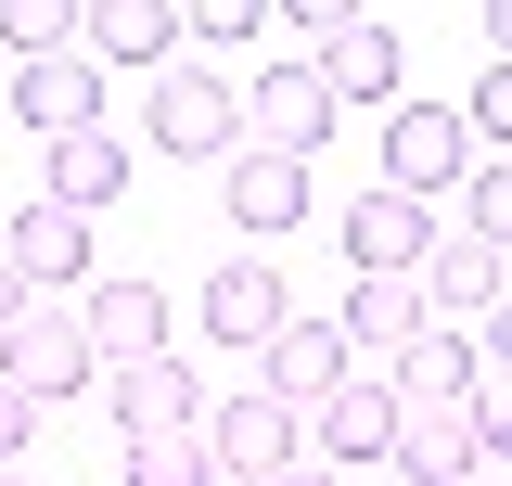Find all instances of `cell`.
<instances>
[{
	"mask_svg": "<svg viewBox=\"0 0 512 486\" xmlns=\"http://www.w3.org/2000/svg\"><path fill=\"white\" fill-rule=\"evenodd\" d=\"M269 486H333V474H320V461H282V474H269Z\"/></svg>",
	"mask_w": 512,
	"mask_h": 486,
	"instance_id": "32",
	"label": "cell"
},
{
	"mask_svg": "<svg viewBox=\"0 0 512 486\" xmlns=\"http://www.w3.org/2000/svg\"><path fill=\"white\" fill-rule=\"evenodd\" d=\"M0 371H13V384L52 410V397H90V384H103V346H90V320H77L64 295H39L13 333H0Z\"/></svg>",
	"mask_w": 512,
	"mask_h": 486,
	"instance_id": "1",
	"label": "cell"
},
{
	"mask_svg": "<svg viewBox=\"0 0 512 486\" xmlns=\"http://www.w3.org/2000/svg\"><path fill=\"white\" fill-rule=\"evenodd\" d=\"M0 39H13L26 64H52L64 39H77V13H64V0H0Z\"/></svg>",
	"mask_w": 512,
	"mask_h": 486,
	"instance_id": "23",
	"label": "cell"
},
{
	"mask_svg": "<svg viewBox=\"0 0 512 486\" xmlns=\"http://www.w3.org/2000/svg\"><path fill=\"white\" fill-rule=\"evenodd\" d=\"M448 180H461V116H448V103H397V116H384V192L436 205Z\"/></svg>",
	"mask_w": 512,
	"mask_h": 486,
	"instance_id": "9",
	"label": "cell"
},
{
	"mask_svg": "<svg viewBox=\"0 0 512 486\" xmlns=\"http://www.w3.org/2000/svg\"><path fill=\"white\" fill-rule=\"evenodd\" d=\"M282 320H295V295H282V269H269V256H231V269L205 282V333H218V346H256V359H269V333H282Z\"/></svg>",
	"mask_w": 512,
	"mask_h": 486,
	"instance_id": "13",
	"label": "cell"
},
{
	"mask_svg": "<svg viewBox=\"0 0 512 486\" xmlns=\"http://www.w3.org/2000/svg\"><path fill=\"white\" fill-rule=\"evenodd\" d=\"M256 384H269L282 410H320V397H346V384H359V346H346V320H282V333H269V359H256Z\"/></svg>",
	"mask_w": 512,
	"mask_h": 486,
	"instance_id": "4",
	"label": "cell"
},
{
	"mask_svg": "<svg viewBox=\"0 0 512 486\" xmlns=\"http://www.w3.org/2000/svg\"><path fill=\"white\" fill-rule=\"evenodd\" d=\"M116 192H128V141H116V128L52 141V205H77V218H90V205H116Z\"/></svg>",
	"mask_w": 512,
	"mask_h": 486,
	"instance_id": "20",
	"label": "cell"
},
{
	"mask_svg": "<svg viewBox=\"0 0 512 486\" xmlns=\"http://www.w3.org/2000/svg\"><path fill=\"white\" fill-rule=\"evenodd\" d=\"M13 116L39 128V154H52V141H90V128H103V64H90V52L13 64Z\"/></svg>",
	"mask_w": 512,
	"mask_h": 486,
	"instance_id": "7",
	"label": "cell"
},
{
	"mask_svg": "<svg viewBox=\"0 0 512 486\" xmlns=\"http://www.w3.org/2000/svg\"><path fill=\"white\" fill-rule=\"evenodd\" d=\"M474 333H461V320H436V333H423V346H397V371H384V384H397V410H474Z\"/></svg>",
	"mask_w": 512,
	"mask_h": 486,
	"instance_id": "14",
	"label": "cell"
},
{
	"mask_svg": "<svg viewBox=\"0 0 512 486\" xmlns=\"http://www.w3.org/2000/svg\"><path fill=\"white\" fill-rule=\"evenodd\" d=\"M154 154H244V103H231V77H205V64H154Z\"/></svg>",
	"mask_w": 512,
	"mask_h": 486,
	"instance_id": "3",
	"label": "cell"
},
{
	"mask_svg": "<svg viewBox=\"0 0 512 486\" xmlns=\"http://www.w3.org/2000/svg\"><path fill=\"white\" fill-rule=\"evenodd\" d=\"M461 231H474V243H512V167H474V192H461Z\"/></svg>",
	"mask_w": 512,
	"mask_h": 486,
	"instance_id": "24",
	"label": "cell"
},
{
	"mask_svg": "<svg viewBox=\"0 0 512 486\" xmlns=\"http://www.w3.org/2000/svg\"><path fill=\"white\" fill-rule=\"evenodd\" d=\"M461 128H487V141H512V64H487V77H474V103H461Z\"/></svg>",
	"mask_w": 512,
	"mask_h": 486,
	"instance_id": "25",
	"label": "cell"
},
{
	"mask_svg": "<svg viewBox=\"0 0 512 486\" xmlns=\"http://www.w3.org/2000/svg\"><path fill=\"white\" fill-rule=\"evenodd\" d=\"M205 461H218V474H244V486H269L282 461H308V410H282L269 384H244V397H218V410H205Z\"/></svg>",
	"mask_w": 512,
	"mask_h": 486,
	"instance_id": "2",
	"label": "cell"
},
{
	"mask_svg": "<svg viewBox=\"0 0 512 486\" xmlns=\"http://www.w3.org/2000/svg\"><path fill=\"white\" fill-rule=\"evenodd\" d=\"M474 486H487V474H474Z\"/></svg>",
	"mask_w": 512,
	"mask_h": 486,
	"instance_id": "34",
	"label": "cell"
},
{
	"mask_svg": "<svg viewBox=\"0 0 512 486\" xmlns=\"http://www.w3.org/2000/svg\"><path fill=\"white\" fill-rule=\"evenodd\" d=\"M423 333H436L423 282H359L346 295V346H423Z\"/></svg>",
	"mask_w": 512,
	"mask_h": 486,
	"instance_id": "21",
	"label": "cell"
},
{
	"mask_svg": "<svg viewBox=\"0 0 512 486\" xmlns=\"http://www.w3.org/2000/svg\"><path fill=\"white\" fill-rule=\"evenodd\" d=\"M128 486H218V461H205V435H141Z\"/></svg>",
	"mask_w": 512,
	"mask_h": 486,
	"instance_id": "22",
	"label": "cell"
},
{
	"mask_svg": "<svg viewBox=\"0 0 512 486\" xmlns=\"http://www.w3.org/2000/svg\"><path fill=\"white\" fill-rule=\"evenodd\" d=\"M320 141H333V90H320V64H269V77H256V154H295V167H308Z\"/></svg>",
	"mask_w": 512,
	"mask_h": 486,
	"instance_id": "12",
	"label": "cell"
},
{
	"mask_svg": "<svg viewBox=\"0 0 512 486\" xmlns=\"http://www.w3.org/2000/svg\"><path fill=\"white\" fill-rule=\"evenodd\" d=\"M397 474H410V486H474V474H487L474 410H397Z\"/></svg>",
	"mask_w": 512,
	"mask_h": 486,
	"instance_id": "16",
	"label": "cell"
},
{
	"mask_svg": "<svg viewBox=\"0 0 512 486\" xmlns=\"http://www.w3.org/2000/svg\"><path fill=\"white\" fill-rule=\"evenodd\" d=\"M308 461L320 474H346V461H397V384H346V397H320L308 410Z\"/></svg>",
	"mask_w": 512,
	"mask_h": 486,
	"instance_id": "8",
	"label": "cell"
},
{
	"mask_svg": "<svg viewBox=\"0 0 512 486\" xmlns=\"http://www.w3.org/2000/svg\"><path fill=\"white\" fill-rule=\"evenodd\" d=\"M0 486H26V474H0Z\"/></svg>",
	"mask_w": 512,
	"mask_h": 486,
	"instance_id": "33",
	"label": "cell"
},
{
	"mask_svg": "<svg viewBox=\"0 0 512 486\" xmlns=\"http://www.w3.org/2000/svg\"><path fill=\"white\" fill-rule=\"evenodd\" d=\"M474 435L512 448V371H474Z\"/></svg>",
	"mask_w": 512,
	"mask_h": 486,
	"instance_id": "28",
	"label": "cell"
},
{
	"mask_svg": "<svg viewBox=\"0 0 512 486\" xmlns=\"http://www.w3.org/2000/svg\"><path fill=\"white\" fill-rule=\"evenodd\" d=\"M180 39H256V0H192Z\"/></svg>",
	"mask_w": 512,
	"mask_h": 486,
	"instance_id": "27",
	"label": "cell"
},
{
	"mask_svg": "<svg viewBox=\"0 0 512 486\" xmlns=\"http://www.w3.org/2000/svg\"><path fill=\"white\" fill-rule=\"evenodd\" d=\"M167 39H180L167 0H90V13H77V52H90V64H141V77H154Z\"/></svg>",
	"mask_w": 512,
	"mask_h": 486,
	"instance_id": "18",
	"label": "cell"
},
{
	"mask_svg": "<svg viewBox=\"0 0 512 486\" xmlns=\"http://www.w3.org/2000/svg\"><path fill=\"white\" fill-rule=\"evenodd\" d=\"M320 90H333V103H397V26L346 13V39L320 52Z\"/></svg>",
	"mask_w": 512,
	"mask_h": 486,
	"instance_id": "19",
	"label": "cell"
},
{
	"mask_svg": "<svg viewBox=\"0 0 512 486\" xmlns=\"http://www.w3.org/2000/svg\"><path fill=\"white\" fill-rule=\"evenodd\" d=\"M487 39H500V64H512V0H487Z\"/></svg>",
	"mask_w": 512,
	"mask_h": 486,
	"instance_id": "31",
	"label": "cell"
},
{
	"mask_svg": "<svg viewBox=\"0 0 512 486\" xmlns=\"http://www.w3.org/2000/svg\"><path fill=\"white\" fill-rule=\"evenodd\" d=\"M26 307H39V295H26V269H13V256H0V333H13V320H26Z\"/></svg>",
	"mask_w": 512,
	"mask_h": 486,
	"instance_id": "30",
	"label": "cell"
},
{
	"mask_svg": "<svg viewBox=\"0 0 512 486\" xmlns=\"http://www.w3.org/2000/svg\"><path fill=\"white\" fill-rule=\"evenodd\" d=\"M103 397H116L128 448H141V435H205V384H192V359H141V371H103Z\"/></svg>",
	"mask_w": 512,
	"mask_h": 486,
	"instance_id": "11",
	"label": "cell"
},
{
	"mask_svg": "<svg viewBox=\"0 0 512 486\" xmlns=\"http://www.w3.org/2000/svg\"><path fill=\"white\" fill-rule=\"evenodd\" d=\"M423 256H436V218H423L410 192L372 180L346 205V269H359V282H423Z\"/></svg>",
	"mask_w": 512,
	"mask_h": 486,
	"instance_id": "5",
	"label": "cell"
},
{
	"mask_svg": "<svg viewBox=\"0 0 512 486\" xmlns=\"http://www.w3.org/2000/svg\"><path fill=\"white\" fill-rule=\"evenodd\" d=\"M77 320H90V346H103V371L180 359V346H167V295H154V282H90V295H77Z\"/></svg>",
	"mask_w": 512,
	"mask_h": 486,
	"instance_id": "10",
	"label": "cell"
},
{
	"mask_svg": "<svg viewBox=\"0 0 512 486\" xmlns=\"http://www.w3.org/2000/svg\"><path fill=\"white\" fill-rule=\"evenodd\" d=\"M474 359H487V371H512V295L487 307V320H474Z\"/></svg>",
	"mask_w": 512,
	"mask_h": 486,
	"instance_id": "29",
	"label": "cell"
},
{
	"mask_svg": "<svg viewBox=\"0 0 512 486\" xmlns=\"http://www.w3.org/2000/svg\"><path fill=\"white\" fill-rule=\"evenodd\" d=\"M13 448H39V397L0 371V474H13Z\"/></svg>",
	"mask_w": 512,
	"mask_h": 486,
	"instance_id": "26",
	"label": "cell"
},
{
	"mask_svg": "<svg viewBox=\"0 0 512 486\" xmlns=\"http://www.w3.org/2000/svg\"><path fill=\"white\" fill-rule=\"evenodd\" d=\"M500 295H512L500 243H461V231H436V256H423V307H436V320H487Z\"/></svg>",
	"mask_w": 512,
	"mask_h": 486,
	"instance_id": "17",
	"label": "cell"
},
{
	"mask_svg": "<svg viewBox=\"0 0 512 486\" xmlns=\"http://www.w3.org/2000/svg\"><path fill=\"white\" fill-rule=\"evenodd\" d=\"M0 256L26 269V295H77V282H90V218L39 192V205H13V218H0Z\"/></svg>",
	"mask_w": 512,
	"mask_h": 486,
	"instance_id": "6",
	"label": "cell"
},
{
	"mask_svg": "<svg viewBox=\"0 0 512 486\" xmlns=\"http://www.w3.org/2000/svg\"><path fill=\"white\" fill-rule=\"evenodd\" d=\"M295 218H308V167L244 141V154H231V231H244V243H282Z\"/></svg>",
	"mask_w": 512,
	"mask_h": 486,
	"instance_id": "15",
	"label": "cell"
}]
</instances>
